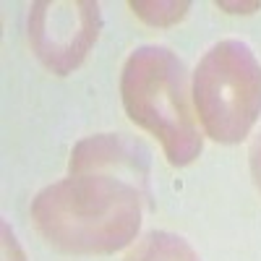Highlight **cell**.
I'll return each mask as SVG.
<instances>
[{
    "mask_svg": "<svg viewBox=\"0 0 261 261\" xmlns=\"http://www.w3.org/2000/svg\"><path fill=\"white\" fill-rule=\"evenodd\" d=\"M32 220L39 235L63 253H115L139 235L141 193L118 175H71L34 196Z\"/></svg>",
    "mask_w": 261,
    "mask_h": 261,
    "instance_id": "1",
    "label": "cell"
},
{
    "mask_svg": "<svg viewBox=\"0 0 261 261\" xmlns=\"http://www.w3.org/2000/svg\"><path fill=\"white\" fill-rule=\"evenodd\" d=\"M188 76L180 58L160 45H144L128 55L120 73V99L128 118L162 144L170 165L186 167L201 154Z\"/></svg>",
    "mask_w": 261,
    "mask_h": 261,
    "instance_id": "2",
    "label": "cell"
},
{
    "mask_svg": "<svg viewBox=\"0 0 261 261\" xmlns=\"http://www.w3.org/2000/svg\"><path fill=\"white\" fill-rule=\"evenodd\" d=\"M191 94L206 136L238 144L261 115V63L246 42L222 39L196 65Z\"/></svg>",
    "mask_w": 261,
    "mask_h": 261,
    "instance_id": "3",
    "label": "cell"
},
{
    "mask_svg": "<svg viewBox=\"0 0 261 261\" xmlns=\"http://www.w3.org/2000/svg\"><path fill=\"white\" fill-rule=\"evenodd\" d=\"M102 29L94 0H37L29 8V45L39 63L58 76L86 60Z\"/></svg>",
    "mask_w": 261,
    "mask_h": 261,
    "instance_id": "4",
    "label": "cell"
},
{
    "mask_svg": "<svg viewBox=\"0 0 261 261\" xmlns=\"http://www.w3.org/2000/svg\"><path fill=\"white\" fill-rule=\"evenodd\" d=\"M125 170L130 175H149V149L125 134H97L81 139L68 160L71 175H102V170Z\"/></svg>",
    "mask_w": 261,
    "mask_h": 261,
    "instance_id": "5",
    "label": "cell"
},
{
    "mask_svg": "<svg viewBox=\"0 0 261 261\" xmlns=\"http://www.w3.org/2000/svg\"><path fill=\"white\" fill-rule=\"evenodd\" d=\"M125 261H201V258L180 235L154 230L141 238Z\"/></svg>",
    "mask_w": 261,
    "mask_h": 261,
    "instance_id": "6",
    "label": "cell"
},
{
    "mask_svg": "<svg viewBox=\"0 0 261 261\" xmlns=\"http://www.w3.org/2000/svg\"><path fill=\"white\" fill-rule=\"evenodd\" d=\"M130 11H134L141 21L151 27H172L191 11L188 0H172V3H144V0H130Z\"/></svg>",
    "mask_w": 261,
    "mask_h": 261,
    "instance_id": "7",
    "label": "cell"
},
{
    "mask_svg": "<svg viewBox=\"0 0 261 261\" xmlns=\"http://www.w3.org/2000/svg\"><path fill=\"white\" fill-rule=\"evenodd\" d=\"M3 261H27L21 246L16 243V238L8 225H3Z\"/></svg>",
    "mask_w": 261,
    "mask_h": 261,
    "instance_id": "8",
    "label": "cell"
},
{
    "mask_svg": "<svg viewBox=\"0 0 261 261\" xmlns=\"http://www.w3.org/2000/svg\"><path fill=\"white\" fill-rule=\"evenodd\" d=\"M248 162H251V175H253V183L261 193V136L253 141L251 146V154H248Z\"/></svg>",
    "mask_w": 261,
    "mask_h": 261,
    "instance_id": "9",
    "label": "cell"
},
{
    "mask_svg": "<svg viewBox=\"0 0 261 261\" xmlns=\"http://www.w3.org/2000/svg\"><path fill=\"white\" fill-rule=\"evenodd\" d=\"M217 6L230 11V13H251V11L261 8V0H256V3H217Z\"/></svg>",
    "mask_w": 261,
    "mask_h": 261,
    "instance_id": "10",
    "label": "cell"
}]
</instances>
